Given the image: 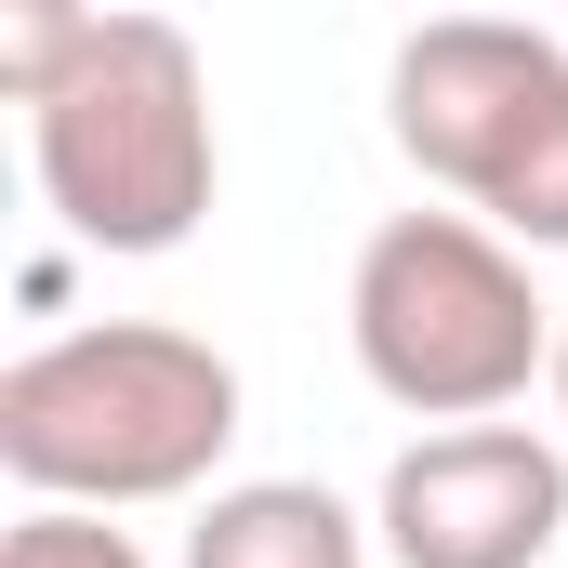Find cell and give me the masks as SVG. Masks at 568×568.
Returning <instances> with one entry per match:
<instances>
[{"label": "cell", "mask_w": 568, "mask_h": 568, "mask_svg": "<svg viewBox=\"0 0 568 568\" xmlns=\"http://www.w3.org/2000/svg\"><path fill=\"white\" fill-rule=\"evenodd\" d=\"M239 449V357L172 317H106L53 331L0 371V476L67 516H133L212 489Z\"/></svg>", "instance_id": "1"}, {"label": "cell", "mask_w": 568, "mask_h": 568, "mask_svg": "<svg viewBox=\"0 0 568 568\" xmlns=\"http://www.w3.org/2000/svg\"><path fill=\"white\" fill-rule=\"evenodd\" d=\"M27 159H40V199L80 252H120V265L185 252L225 185L199 40L172 13H80V53L27 106Z\"/></svg>", "instance_id": "2"}, {"label": "cell", "mask_w": 568, "mask_h": 568, "mask_svg": "<svg viewBox=\"0 0 568 568\" xmlns=\"http://www.w3.org/2000/svg\"><path fill=\"white\" fill-rule=\"evenodd\" d=\"M344 344L384 410L410 424H503L529 384H556V304L529 291V252L476 212H384L344 278Z\"/></svg>", "instance_id": "3"}, {"label": "cell", "mask_w": 568, "mask_h": 568, "mask_svg": "<svg viewBox=\"0 0 568 568\" xmlns=\"http://www.w3.org/2000/svg\"><path fill=\"white\" fill-rule=\"evenodd\" d=\"M384 133L489 239L568 252V40L556 27H503V13L410 27L384 67Z\"/></svg>", "instance_id": "4"}, {"label": "cell", "mask_w": 568, "mask_h": 568, "mask_svg": "<svg viewBox=\"0 0 568 568\" xmlns=\"http://www.w3.org/2000/svg\"><path fill=\"white\" fill-rule=\"evenodd\" d=\"M371 542L397 568H542L568 542V449L542 424H449L384 463Z\"/></svg>", "instance_id": "5"}, {"label": "cell", "mask_w": 568, "mask_h": 568, "mask_svg": "<svg viewBox=\"0 0 568 568\" xmlns=\"http://www.w3.org/2000/svg\"><path fill=\"white\" fill-rule=\"evenodd\" d=\"M185 568H371V516L331 503L317 476H239L199 503Z\"/></svg>", "instance_id": "6"}, {"label": "cell", "mask_w": 568, "mask_h": 568, "mask_svg": "<svg viewBox=\"0 0 568 568\" xmlns=\"http://www.w3.org/2000/svg\"><path fill=\"white\" fill-rule=\"evenodd\" d=\"M0 568H145V542L120 529V516H67V503H27V516H13V542H0Z\"/></svg>", "instance_id": "7"}, {"label": "cell", "mask_w": 568, "mask_h": 568, "mask_svg": "<svg viewBox=\"0 0 568 568\" xmlns=\"http://www.w3.org/2000/svg\"><path fill=\"white\" fill-rule=\"evenodd\" d=\"M556 410H568V304H556Z\"/></svg>", "instance_id": "8"}]
</instances>
